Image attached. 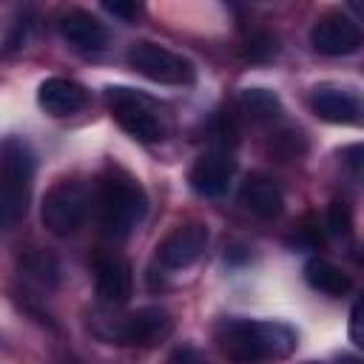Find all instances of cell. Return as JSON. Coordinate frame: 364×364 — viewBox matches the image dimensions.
Returning a JSON list of instances; mask_svg holds the SVG:
<instances>
[{
  "label": "cell",
  "mask_w": 364,
  "mask_h": 364,
  "mask_svg": "<svg viewBox=\"0 0 364 364\" xmlns=\"http://www.w3.org/2000/svg\"><path fill=\"white\" fill-rule=\"evenodd\" d=\"M37 102L51 117H71L88 105V91L68 77H48L37 88Z\"/></svg>",
  "instance_id": "5bb4252c"
},
{
  "label": "cell",
  "mask_w": 364,
  "mask_h": 364,
  "mask_svg": "<svg viewBox=\"0 0 364 364\" xmlns=\"http://www.w3.org/2000/svg\"><path fill=\"white\" fill-rule=\"evenodd\" d=\"M128 65L136 74H142L154 82H165V85H191L196 77L191 60H185L182 54H176L165 46L148 43V40H139L128 48Z\"/></svg>",
  "instance_id": "8992f818"
},
{
  "label": "cell",
  "mask_w": 364,
  "mask_h": 364,
  "mask_svg": "<svg viewBox=\"0 0 364 364\" xmlns=\"http://www.w3.org/2000/svg\"><path fill=\"white\" fill-rule=\"evenodd\" d=\"M276 151L284 156V159H293L304 151V142H301V134H293V131H284L276 136Z\"/></svg>",
  "instance_id": "7402d4cb"
},
{
  "label": "cell",
  "mask_w": 364,
  "mask_h": 364,
  "mask_svg": "<svg viewBox=\"0 0 364 364\" xmlns=\"http://www.w3.org/2000/svg\"><path fill=\"white\" fill-rule=\"evenodd\" d=\"M304 282L313 290L327 293V296H347L350 287H353L350 276L341 267H336L333 262H327V259H310L304 264Z\"/></svg>",
  "instance_id": "2e32d148"
},
{
  "label": "cell",
  "mask_w": 364,
  "mask_h": 364,
  "mask_svg": "<svg viewBox=\"0 0 364 364\" xmlns=\"http://www.w3.org/2000/svg\"><path fill=\"white\" fill-rule=\"evenodd\" d=\"M327 230L336 236V239H347L353 233V210L347 202L336 199L327 205Z\"/></svg>",
  "instance_id": "d6986e66"
},
{
  "label": "cell",
  "mask_w": 364,
  "mask_h": 364,
  "mask_svg": "<svg viewBox=\"0 0 364 364\" xmlns=\"http://www.w3.org/2000/svg\"><path fill=\"white\" fill-rule=\"evenodd\" d=\"M102 9H105V11H111L114 17H122V20H134V17L142 11V6H139V3H122V0L102 3Z\"/></svg>",
  "instance_id": "484cf974"
},
{
  "label": "cell",
  "mask_w": 364,
  "mask_h": 364,
  "mask_svg": "<svg viewBox=\"0 0 364 364\" xmlns=\"http://www.w3.org/2000/svg\"><path fill=\"white\" fill-rule=\"evenodd\" d=\"M28 28H31V23H28L26 17L17 20V23H11V28L6 31V51H14V48L26 46V40H28Z\"/></svg>",
  "instance_id": "d4e9b609"
},
{
  "label": "cell",
  "mask_w": 364,
  "mask_h": 364,
  "mask_svg": "<svg viewBox=\"0 0 364 364\" xmlns=\"http://www.w3.org/2000/svg\"><path fill=\"white\" fill-rule=\"evenodd\" d=\"M350 338L358 347H364V296H358L350 310Z\"/></svg>",
  "instance_id": "cb8c5ba5"
},
{
  "label": "cell",
  "mask_w": 364,
  "mask_h": 364,
  "mask_svg": "<svg viewBox=\"0 0 364 364\" xmlns=\"http://www.w3.org/2000/svg\"><path fill=\"white\" fill-rule=\"evenodd\" d=\"M310 108L318 119L336 125H364V97L341 85H316L310 91Z\"/></svg>",
  "instance_id": "ba28073f"
},
{
  "label": "cell",
  "mask_w": 364,
  "mask_h": 364,
  "mask_svg": "<svg viewBox=\"0 0 364 364\" xmlns=\"http://www.w3.org/2000/svg\"><path fill=\"white\" fill-rule=\"evenodd\" d=\"M239 105L253 122H273L282 117V100L270 88H245Z\"/></svg>",
  "instance_id": "ac0fdd59"
},
{
  "label": "cell",
  "mask_w": 364,
  "mask_h": 364,
  "mask_svg": "<svg viewBox=\"0 0 364 364\" xmlns=\"http://www.w3.org/2000/svg\"><path fill=\"white\" fill-rule=\"evenodd\" d=\"M245 54H247L250 60H267V57L276 54V40H273L270 34H264V31L250 34V40H247V46H245Z\"/></svg>",
  "instance_id": "ffe728a7"
},
{
  "label": "cell",
  "mask_w": 364,
  "mask_h": 364,
  "mask_svg": "<svg viewBox=\"0 0 364 364\" xmlns=\"http://www.w3.org/2000/svg\"><path fill=\"white\" fill-rule=\"evenodd\" d=\"M341 159H344V165L350 168V173L364 182V142L347 145V148L341 151Z\"/></svg>",
  "instance_id": "44dd1931"
},
{
  "label": "cell",
  "mask_w": 364,
  "mask_h": 364,
  "mask_svg": "<svg viewBox=\"0 0 364 364\" xmlns=\"http://www.w3.org/2000/svg\"><path fill=\"white\" fill-rule=\"evenodd\" d=\"M173 333V316L165 307H139L128 313L111 333L114 341L131 347H156Z\"/></svg>",
  "instance_id": "52a82bcc"
},
{
  "label": "cell",
  "mask_w": 364,
  "mask_h": 364,
  "mask_svg": "<svg viewBox=\"0 0 364 364\" xmlns=\"http://www.w3.org/2000/svg\"><path fill=\"white\" fill-rule=\"evenodd\" d=\"M108 108L114 114V119L119 122V128L125 134H131L139 142H156L165 136V125L154 108V102L148 97H142L134 88H108L105 91Z\"/></svg>",
  "instance_id": "5b68a950"
},
{
  "label": "cell",
  "mask_w": 364,
  "mask_h": 364,
  "mask_svg": "<svg viewBox=\"0 0 364 364\" xmlns=\"http://www.w3.org/2000/svg\"><path fill=\"white\" fill-rule=\"evenodd\" d=\"M165 364H208V361L193 344H176Z\"/></svg>",
  "instance_id": "603a6c76"
},
{
  "label": "cell",
  "mask_w": 364,
  "mask_h": 364,
  "mask_svg": "<svg viewBox=\"0 0 364 364\" xmlns=\"http://www.w3.org/2000/svg\"><path fill=\"white\" fill-rule=\"evenodd\" d=\"M34 179V154L26 139L6 136L0 148V222L17 225L28 208V191Z\"/></svg>",
  "instance_id": "3957f363"
},
{
  "label": "cell",
  "mask_w": 364,
  "mask_h": 364,
  "mask_svg": "<svg viewBox=\"0 0 364 364\" xmlns=\"http://www.w3.org/2000/svg\"><path fill=\"white\" fill-rule=\"evenodd\" d=\"M350 9H353L358 17H364V3H350Z\"/></svg>",
  "instance_id": "4316f807"
},
{
  "label": "cell",
  "mask_w": 364,
  "mask_h": 364,
  "mask_svg": "<svg viewBox=\"0 0 364 364\" xmlns=\"http://www.w3.org/2000/svg\"><path fill=\"white\" fill-rule=\"evenodd\" d=\"M94 279H97V296L105 304L117 307V304H125L131 299L134 276H131V264L122 256H117V253L100 256L94 264Z\"/></svg>",
  "instance_id": "4fadbf2b"
},
{
  "label": "cell",
  "mask_w": 364,
  "mask_h": 364,
  "mask_svg": "<svg viewBox=\"0 0 364 364\" xmlns=\"http://www.w3.org/2000/svg\"><path fill=\"white\" fill-rule=\"evenodd\" d=\"M216 347L236 364H262L267 358H287L296 350V333L279 321L222 318L213 327Z\"/></svg>",
  "instance_id": "6da1fadb"
},
{
  "label": "cell",
  "mask_w": 364,
  "mask_h": 364,
  "mask_svg": "<svg viewBox=\"0 0 364 364\" xmlns=\"http://www.w3.org/2000/svg\"><path fill=\"white\" fill-rule=\"evenodd\" d=\"M307 364H318V361H307Z\"/></svg>",
  "instance_id": "83f0119b"
},
{
  "label": "cell",
  "mask_w": 364,
  "mask_h": 364,
  "mask_svg": "<svg viewBox=\"0 0 364 364\" xmlns=\"http://www.w3.org/2000/svg\"><path fill=\"white\" fill-rule=\"evenodd\" d=\"M91 210V191L80 179H60L54 182L40 205V219L48 233L54 236H71L82 228Z\"/></svg>",
  "instance_id": "277c9868"
},
{
  "label": "cell",
  "mask_w": 364,
  "mask_h": 364,
  "mask_svg": "<svg viewBox=\"0 0 364 364\" xmlns=\"http://www.w3.org/2000/svg\"><path fill=\"white\" fill-rule=\"evenodd\" d=\"M57 31L80 51H102L108 46V28L85 9H68L57 20Z\"/></svg>",
  "instance_id": "7c38bea8"
},
{
  "label": "cell",
  "mask_w": 364,
  "mask_h": 364,
  "mask_svg": "<svg viewBox=\"0 0 364 364\" xmlns=\"http://www.w3.org/2000/svg\"><path fill=\"white\" fill-rule=\"evenodd\" d=\"M100 225L111 239H125L148 213V196L142 185L125 171H108L97 188Z\"/></svg>",
  "instance_id": "7a4b0ae2"
},
{
  "label": "cell",
  "mask_w": 364,
  "mask_h": 364,
  "mask_svg": "<svg viewBox=\"0 0 364 364\" xmlns=\"http://www.w3.org/2000/svg\"><path fill=\"white\" fill-rule=\"evenodd\" d=\"M239 202L259 219H276L284 210V196L279 185L264 173H250L239 188Z\"/></svg>",
  "instance_id": "9a60e30c"
},
{
  "label": "cell",
  "mask_w": 364,
  "mask_h": 364,
  "mask_svg": "<svg viewBox=\"0 0 364 364\" xmlns=\"http://www.w3.org/2000/svg\"><path fill=\"white\" fill-rule=\"evenodd\" d=\"M233 171H236V162L230 156V151H210V154H202L191 171H188V182L191 188L199 193V196H208V199H216L228 191L230 179H233Z\"/></svg>",
  "instance_id": "8fae6325"
},
{
  "label": "cell",
  "mask_w": 364,
  "mask_h": 364,
  "mask_svg": "<svg viewBox=\"0 0 364 364\" xmlns=\"http://www.w3.org/2000/svg\"><path fill=\"white\" fill-rule=\"evenodd\" d=\"M205 247H208V228L202 222H185L156 245V259L168 270H182L191 267L205 253Z\"/></svg>",
  "instance_id": "30bf717a"
},
{
  "label": "cell",
  "mask_w": 364,
  "mask_h": 364,
  "mask_svg": "<svg viewBox=\"0 0 364 364\" xmlns=\"http://www.w3.org/2000/svg\"><path fill=\"white\" fill-rule=\"evenodd\" d=\"M20 276H26L28 282H34L40 287H54L60 279V267H57V259L51 253L34 247V250H26L20 256Z\"/></svg>",
  "instance_id": "e0dca14e"
},
{
  "label": "cell",
  "mask_w": 364,
  "mask_h": 364,
  "mask_svg": "<svg viewBox=\"0 0 364 364\" xmlns=\"http://www.w3.org/2000/svg\"><path fill=\"white\" fill-rule=\"evenodd\" d=\"M310 46L318 54L341 57V54H350V51H355L361 46V28L347 14L327 11V14H321L313 23V28H310Z\"/></svg>",
  "instance_id": "9c48e42d"
}]
</instances>
